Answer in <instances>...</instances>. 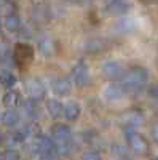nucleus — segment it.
I'll use <instances>...</instances> for the list:
<instances>
[{
	"label": "nucleus",
	"instance_id": "nucleus-8",
	"mask_svg": "<svg viewBox=\"0 0 158 160\" xmlns=\"http://www.w3.org/2000/svg\"><path fill=\"white\" fill-rule=\"evenodd\" d=\"M125 88L122 85H117V83H110L102 90V96L107 99V101H120L125 96Z\"/></svg>",
	"mask_w": 158,
	"mask_h": 160
},
{
	"label": "nucleus",
	"instance_id": "nucleus-19",
	"mask_svg": "<svg viewBox=\"0 0 158 160\" xmlns=\"http://www.w3.org/2000/svg\"><path fill=\"white\" fill-rule=\"evenodd\" d=\"M0 85H2L3 88H13L16 85V77L8 71L0 72Z\"/></svg>",
	"mask_w": 158,
	"mask_h": 160
},
{
	"label": "nucleus",
	"instance_id": "nucleus-20",
	"mask_svg": "<svg viewBox=\"0 0 158 160\" xmlns=\"http://www.w3.org/2000/svg\"><path fill=\"white\" fill-rule=\"evenodd\" d=\"M24 112L29 118H37L38 117V108L35 104V99H27L24 102Z\"/></svg>",
	"mask_w": 158,
	"mask_h": 160
},
{
	"label": "nucleus",
	"instance_id": "nucleus-2",
	"mask_svg": "<svg viewBox=\"0 0 158 160\" xmlns=\"http://www.w3.org/2000/svg\"><path fill=\"white\" fill-rule=\"evenodd\" d=\"M101 72L109 80H123V77L126 75L125 66L118 61H105L101 66Z\"/></svg>",
	"mask_w": 158,
	"mask_h": 160
},
{
	"label": "nucleus",
	"instance_id": "nucleus-32",
	"mask_svg": "<svg viewBox=\"0 0 158 160\" xmlns=\"http://www.w3.org/2000/svg\"><path fill=\"white\" fill-rule=\"evenodd\" d=\"M0 139H2V136H0Z\"/></svg>",
	"mask_w": 158,
	"mask_h": 160
},
{
	"label": "nucleus",
	"instance_id": "nucleus-15",
	"mask_svg": "<svg viewBox=\"0 0 158 160\" xmlns=\"http://www.w3.org/2000/svg\"><path fill=\"white\" fill-rule=\"evenodd\" d=\"M115 31L120 32V34H131L134 31V21L133 19H120L117 24H115Z\"/></svg>",
	"mask_w": 158,
	"mask_h": 160
},
{
	"label": "nucleus",
	"instance_id": "nucleus-1",
	"mask_svg": "<svg viewBox=\"0 0 158 160\" xmlns=\"http://www.w3.org/2000/svg\"><path fill=\"white\" fill-rule=\"evenodd\" d=\"M147 80H149V72L146 68H133L123 77L122 87L125 88L126 93H139L146 87Z\"/></svg>",
	"mask_w": 158,
	"mask_h": 160
},
{
	"label": "nucleus",
	"instance_id": "nucleus-3",
	"mask_svg": "<svg viewBox=\"0 0 158 160\" xmlns=\"http://www.w3.org/2000/svg\"><path fill=\"white\" fill-rule=\"evenodd\" d=\"M72 77H74V82L78 87H88L91 82V75L89 71L86 68V64L83 61H78L74 68H72Z\"/></svg>",
	"mask_w": 158,
	"mask_h": 160
},
{
	"label": "nucleus",
	"instance_id": "nucleus-13",
	"mask_svg": "<svg viewBox=\"0 0 158 160\" xmlns=\"http://www.w3.org/2000/svg\"><path fill=\"white\" fill-rule=\"evenodd\" d=\"M46 111H48L51 118H59L61 115H64V106L58 99H48L46 101Z\"/></svg>",
	"mask_w": 158,
	"mask_h": 160
},
{
	"label": "nucleus",
	"instance_id": "nucleus-18",
	"mask_svg": "<svg viewBox=\"0 0 158 160\" xmlns=\"http://www.w3.org/2000/svg\"><path fill=\"white\" fill-rule=\"evenodd\" d=\"M5 28L10 32H18L21 29V19L16 15H10L5 18Z\"/></svg>",
	"mask_w": 158,
	"mask_h": 160
},
{
	"label": "nucleus",
	"instance_id": "nucleus-28",
	"mask_svg": "<svg viewBox=\"0 0 158 160\" xmlns=\"http://www.w3.org/2000/svg\"><path fill=\"white\" fill-rule=\"evenodd\" d=\"M149 96H150L152 99H156V101H158V85H152V87L149 88Z\"/></svg>",
	"mask_w": 158,
	"mask_h": 160
},
{
	"label": "nucleus",
	"instance_id": "nucleus-12",
	"mask_svg": "<svg viewBox=\"0 0 158 160\" xmlns=\"http://www.w3.org/2000/svg\"><path fill=\"white\" fill-rule=\"evenodd\" d=\"M80 112H82V108H80V104H78V102L69 101V102L64 104V117L67 120H70V122L77 120L78 115H80Z\"/></svg>",
	"mask_w": 158,
	"mask_h": 160
},
{
	"label": "nucleus",
	"instance_id": "nucleus-29",
	"mask_svg": "<svg viewBox=\"0 0 158 160\" xmlns=\"http://www.w3.org/2000/svg\"><path fill=\"white\" fill-rule=\"evenodd\" d=\"M152 135H153V139H155V141H158V123L153 127V130H152Z\"/></svg>",
	"mask_w": 158,
	"mask_h": 160
},
{
	"label": "nucleus",
	"instance_id": "nucleus-30",
	"mask_svg": "<svg viewBox=\"0 0 158 160\" xmlns=\"http://www.w3.org/2000/svg\"><path fill=\"white\" fill-rule=\"evenodd\" d=\"M144 2H147V3H152V2H155V0H144Z\"/></svg>",
	"mask_w": 158,
	"mask_h": 160
},
{
	"label": "nucleus",
	"instance_id": "nucleus-10",
	"mask_svg": "<svg viewBox=\"0 0 158 160\" xmlns=\"http://www.w3.org/2000/svg\"><path fill=\"white\" fill-rule=\"evenodd\" d=\"M51 88H53V91H55L56 95L65 96V95H69V93H70L72 85H70V82H69V78L58 77V78H55V80L51 82Z\"/></svg>",
	"mask_w": 158,
	"mask_h": 160
},
{
	"label": "nucleus",
	"instance_id": "nucleus-4",
	"mask_svg": "<svg viewBox=\"0 0 158 160\" xmlns=\"http://www.w3.org/2000/svg\"><path fill=\"white\" fill-rule=\"evenodd\" d=\"M26 91H27V95L31 96V99H40L45 96V85L40 78H37V77H32V78H27L26 80Z\"/></svg>",
	"mask_w": 158,
	"mask_h": 160
},
{
	"label": "nucleus",
	"instance_id": "nucleus-27",
	"mask_svg": "<svg viewBox=\"0 0 158 160\" xmlns=\"http://www.w3.org/2000/svg\"><path fill=\"white\" fill-rule=\"evenodd\" d=\"M40 160H58V152L55 151H48V152H42L40 154Z\"/></svg>",
	"mask_w": 158,
	"mask_h": 160
},
{
	"label": "nucleus",
	"instance_id": "nucleus-24",
	"mask_svg": "<svg viewBox=\"0 0 158 160\" xmlns=\"http://www.w3.org/2000/svg\"><path fill=\"white\" fill-rule=\"evenodd\" d=\"M3 160H21V155H19V152L15 151V149H8V151H5V154H3Z\"/></svg>",
	"mask_w": 158,
	"mask_h": 160
},
{
	"label": "nucleus",
	"instance_id": "nucleus-26",
	"mask_svg": "<svg viewBox=\"0 0 158 160\" xmlns=\"http://www.w3.org/2000/svg\"><path fill=\"white\" fill-rule=\"evenodd\" d=\"M112 152H113V155H115V157H122V158H123V157L126 155V152H128V151L123 148V146L115 144V146H112Z\"/></svg>",
	"mask_w": 158,
	"mask_h": 160
},
{
	"label": "nucleus",
	"instance_id": "nucleus-21",
	"mask_svg": "<svg viewBox=\"0 0 158 160\" xmlns=\"http://www.w3.org/2000/svg\"><path fill=\"white\" fill-rule=\"evenodd\" d=\"M38 50H40L45 56H50L53 53V42L48 37H42L40 40H38Z\"/></svg>",
	"mask_w": 158,
	"mask_h": 160
},
{
	"label": "nucleus",
	"instance_id": "nucleus-11",
	"mask_svg": "<svg viewBox=\"0 0 158 160\" xmlns=\"http://www.w3.org/2000/svg\"><path fill=\"white\" fill-rule=\"evenodd\" d=\"M34 148L37 149L38 154H42V152H48V151H55V149H56V146H55V142H53L51 138L40 135V136H37V138H35Z\"/></svg>",
	"mask_w": 158,
	"mask_h": 160
},
{
	"label": "nucleus",
	"instance_id": "nucleus-31",
	"mask_svg": "<svg viewBox=\"0 0 158 160\" xmlns=\"http://www.w3.org/2000/svg\"><path fill=\"white\" fill-rule=\"evenodd\" d=\"M2 158H3V155H2V154H0V160H2Z\"/></svg>",
	"mask_w": 158,
	"mask_h": 160
},
{
	"label": "nucleus",
	"instance_id": "nucleus-7",
	"mask_svg": "<svg viewBox=\"0 0 158 160\" xmlns=\"http://www.w3.org/2000/svg\"><path fill=\"white\" fill-rule=\"evenodd\" d=\"M129 8H131V5L128 0H109L107 13L112 16H122V15H126Z\"/></svg>",
	"mask_w": 158,
	"mask_h": 160
},
{
	"label": "nucleus",
	"instance_id": "nucleus-5",
	"mask_svg": "<svg viewBox=\"0 0 158 160\" xmlns=\"http://www.w3.org/2000/svg\"><path fill=\"white\" fill-rule=\"evenodd\" d=\"M13 56H15V61L19 66L29 64L34 59V50L31 45L27 43H18L15 45V51H13Z\"/></svg>",
	"mask_w": 158,
	"mask_h": 160
},
{
	"label": "nucleus",
	"instance_id": "nucleus-17",
	"mask_svg": "<svg viewBox=\"0 0 158 160\" xmlns=\"http://www.w3.org/2000/svg\"><path fill=\"white\" fill-rule=\"evenodd\" d=\"M19 114L15 111V109H8V111H5V114L2 115V120H3V123L7 125V127H16L18 123H19Z\"/></svg>",
	"mask_w": 158,
	"mask_h": 160
},
{
	"label": "nucleus",
	"instance_id": "nucleus-22",
	"mask_svg": "<svg viewBox=\"0 0 158 160\" xmlns=\"http://www.w3.org/2000/svg\"><path fill=\"white\" fill-rule=\"evenodd\" d=\"M102 47H104V45H102L101 40L93 38V40H89V42L85 43V51H86V53H98V51L102 50Z\"/></svg>",
	"mask_w": 158,
	"mask_h": 160
},
{
	"label": "nucleus",
	"instance_id": "nucleus-16",
	"mask_svg": "<svg viewBox=\"0 0 158 160\" xmlns=\"http://www.w3.org/2000/svg\"><path fill=\"white\" fill-rule=\"evenodd\" d=\"M19 102V93L15 90H10L3 95V104L7 106L8 109H15Z\"/></svg>",
	"mask_w": 158,
	"mask_h": 160
},
{
	"label": "nucleus",
	"instance_id": "nucleus-6",
	"mask_svg": "<svg viewBox=\"0 0 158 160\" xmlns=\"http://www.w3.org/2000/svg\"><path fill=\"white\" fill-rule=\"evenodd\" d=\"M128 142H129V148L136 154H147L149 152V141L142 135H139V133L128 131Z\"/></svg>",
	"mask_w": 158,
	"mask_h": 160
},
{
	"label": "nucleus",
	"instance_id": "nucleus-9",
	"mask_svg": "<svg viewBox=\"0 0 158 160\" xmlns=\"http://www.w3.org/2000/svg\"><path fill=\"white\" fill-rule=\"evenodd\" d=\"M51 136L58 142H65V141H70L72 131L65 123H56L55 127L51 128Z\"/></svg>",
	"mask_w": 158,
	"mask_h": 160
},
{
	"label": "nucleus",
	"instance_id": "nucleus-23",
	"mask_svg": "<svg viewBox=\"0 0 158 160\" xmlns=\"http://www.w3.org/2000/svg\"><path fill=\"white\" fill-rule=\"evenodd\" d=\"M2 13L5 16H10V15H15V10H16V5L15 2H11V0H3L2 2Z\"/></svg>",
	"mask_w": 158,
	"mask_h": 160
},
{
	"label": "nucleus",
	"instance_id": "nucleus-25",
	"mask_svg": "<svg viewBox=\"0 0 158 160\" xmlns=\"http://www.w3.org/2000/svg\"><path fill=\"white\" fill-rule=\"evenodd\" d=\"M82 160H101V154L98 151H86L82 155Z\"/></svg>",
	"mask_w": 158,
	"mask_h": 160
},
{
	"label": "nucleus",
	"instance_id": "nucleus-14",
	"mask_svg": "<svg viewBox=\"0 0 158 160\" xmlns=\"http://www.w3.org/2000/svg\"><path fill=\"white\" fill-rule=\"evenodd\" d=\"M122 120H123V123H126L129 127H137V125L142 123V115L136 111H129L122 117Z\"/></svg>",
	"mask_w": 158,
	"mask_h": 160
}]
</instances>
